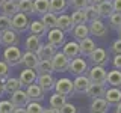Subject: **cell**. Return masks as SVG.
Instances as JSON below:
<instances>
[{
  "label": "cell",
  "instance_id": "obj_28",
  "mask_svg": "<svg viewBox=\"0 0 121 113\" xmlns=\"http://www.w3.org/2000/svg\"><path fill=\"white\" fill-rule=\"evenodd\" d=\"M29 32L32 33V35H35V36H44L45 33H47V27L41 23V20H33V21H30L29 23Z\"/></svg>",
  "mask_w": 121,
  "mask_h": 113
},
{
  "label": "cell",
  "instance_id": "obj_16",
  "mask_svg": "<svg viewBox=\"0 0 121 113\" xmlns=\"http://www.w3.org/2000/svg\"><path fill=\"white\" fill-rule=\"evenodd\" d=\"M91 85L89 78L85 75H76L74 81H73V89H74V93H86V90H88Z\"/></svg>",
  "mask_w": 121,
  "mask_h": 113
},
{
  "label": "cell",
  "instance_id": "obj_37",
  "mask_svg": "<svg viewBox=\"0 0 121 113\" xmlns=\"http://www.w3.org/2000/svg\"><path fill=\"white\" fill-rule=\"evenodd\" d=\"M82 11H83V14H85L86 23H91V21L100 18V14H98V11H97V6H94V5H88L85 9H82Z\"/></svg>",
  "mask_w": 121,
  "mask_h": 113
},
{
  "label": "cell",
  "instance_id": "obj_26",
  "mask_svg": "<svg viewBox=\"0 0 121 113\" xmlns=\"http://www.w3.org/2000/svg\"><path fill=\"white\" fill-rule=\"evenodd\" d=\"M104 92H106V86L104 85H94V83H91L85 95H88L91 100H94V98H103Z\"/></svg>",
  "mask_w": 121,
  "mask_h": 113
},
{
  "label": "cell",
  "instance_id": "obj_19",
  "mask_svg": "<svg viewBox=\"0 0 121 113\" xmlns=\"http://www.w3.org/2000/svg\"><path fill=\"white\" fill-rule=\"evenodd\" d=\"M56 27H58L59 30H62L64 33H71V30H73V23H71V18L70 15L67 14H60L58 15V18H56Z\"/></svg>",
  "mask_w": 121,
  "mask_h": 113
},
{
  "label": "cell",
  "instance_id": "obj_7",
  "mask_svg": "<svg viewBox=\"0 0 121 113\" xmlns=\"http://www.w3.org/2000/svg\"><path fill=\"white\" fill-rule=\"evenodd\" d=\"M55 92L60 93V95L64 97H70L74 93V89H73V81H71V78L68 77H62L59 78V80H56L55 83Z\"/></svg>",
  "mask_w": 121,
  "mask_h": 113
},
{
  "label": "cell",
  "instance_id": "obj_20",
  "mask_svg": "<svg viewBox=\"0 0 121 113\" xmlns=\"http://www.w3.org/2000/svg\"><path fill=\"white\" fill-rule=\"evenodd\" d=\"M104 100L109 105H115L121 103V89L120 88H106L104 92Z\"/></svg>",
  "mask_w": 121,
  "mask_h": 113
},
{
  "label": "cell",
  "instance_id": "obj_21",
  "mask_svg": "<svg viewBox=\"0 0 121 113\" xmlns=\"http://www.w3.org/2000/svg\"><path fill=\"white\" fill-rule=\"evenodd\" d=\"M95 48H97L95 42H94L89 36L85 38V39H82V41H79V50H80V56H82V57H88Z\"/></svg>",
  "mask_w": 121,
  "mask_h": 113
},
{
  "label": "cell",
  "instance_id": "obj_53",
  "mask_svg": "<svg viewBox=\"0 0 121 113\" xmlns=\"http://www.w3.org/2000/svg\"><path fill=\"white\" fill-rule=\"evenodd\" d=\"M3 93H5V92H3V83H2V81H0V97H2V95H3Z\"/></svg>",
  "mask_w": 121,
  "mask_h": 113
},
{
  "label": "cell",
  "instance_id": "obj_18",
  "mask_svg": "<svg viewBox=\"0 0 121 113\" xmlns=\"http://www.w3.org/2000/svg\"><path fill=\"white\" fill-rule=\"evenodd\" d=\"M0 11H2V15L8 18L14 17L18 12V2L17 0H3V3L0 5Z\"/></svg>",
  "mask_w": 121,
  "mask_h": 113
},
{
  "label": "cell",
  "instance_id": "obj_33",
  "mask_svg": "<svg viewBox=\"0 0 121 113\" xmlns=\"http://www.w3.org/2000/svg\"><path fill=\"white\" fill-rule=\"evenodd\" d=\"M48 0H33V14L36 15H44L45 12H48Z\"/></svg>",
  "mask_w": 121,
  "mask_h": 113
},
{
  "label": "cell",
  "instance_id": "obj_30",
  "mask_svg": "<svg viewBox=\"0 0 121 113\" xmlns=\"http://www.w3.org/2000/svg\"><path fill=\"white\" fill-rule=\"evenodd\" d=\"M43 44L41 42V38L39 36H35V35H30L26 38V41H24V48H26V51H32V53H35L38 48H39V45Z\"/></svg>",
  "mask_w": 121,
  "mask_h": 113
},
{
  "label": "cell",
  "instance_id": "obj_42",
  "mask_svg": "<svg viewBox=\"0 0 121 113\" xmlns=\"http://www.w3.org/2000/svg\"><path fill=\"white\" fill-rule=\"evenodd\" d=\"M109 26L115 30H118L121 27V14L120 12H113L111 17H109Z\"/></svg>",
  "mask_w": 121,
  "mask_h": 113
},
{
  "label": "cell",
  "instance_id": "obj_3",
  "mask_svg": "<svg viewBox=\"0 0 121 113\" xmlns=\"http://www.w3.org/2000/svg\"><path fill=\"white\" fill-rule=\"evenodd\" d=\"M106 75H108L106 68L98 66V65H94L92 68H89L88 73H86V77H88L89 81L94 83V85H106Z\"/></svg>",
  "mask_w": 121,
  "mask_h": 113
},
{
  "label": "cell",
  "instance_id": "obj_50",
  "mask_svg": "<svg viewBox=\"0 0 121 113\" xmlns=\"http://www.w3.org/2000/svg\"><path fill=\"white\" fill-rule=\"evenodd\" d=\"M113 113H121V103L113 105Z\"/></svg>",
  "mask_w": 121,
  "mask_h": 113
},
{
  "label": "cell",
  "instance_id": "obj_5",
  "mask_svg": "<svg viewBox=\"0 0 121 113\" xmlns=\"http://www.w3.org/2000/svg\"><path fill=\"white\" fill-rule=\"evenodd\" d=\"M89 66H88V62H86L85 57L82 56H77L76 59L70 60V66H68V71L74 75H85L88 73Z\"/></svg>",
  "mask_w": 121,
  "mask_h": 113
},
{
  "label": "cell",
  "instance_id": "obj_12",
  "mask_svg": "<svg viewBox=\"0 0 121 113\" xmlns=\"http://www.w3.org/2000/svg\"><path fill=\"white\" fill-rule=\"evenodd\" d=\"M11 103H12L14 107H26V105L29 104V97H27V93H26V90L24 89H18V90H15L14 93H11Z\"/></svg>",
  "mask_w": 121,
  "mask_h": 113
},
{
  "label": "cell",
  "instance_id": "obj_56",
  "mask_svg": "<svg viewBox=\"0 0 121 113\" xmlns=\"http://www.w3.org/2000/svg\"><path fill=\"white\" fill-rule=\"evenodd\" d=\"M111 2H112V0H111Z\"/></svg>",
  "mask_w": 121,
  "mask_h": 113
},
{
  "label": "cell",
  "instance_id": "obj_43",
  "mask_svg": "<svg viewBox=\"0 0 121 113\" xmlns=\"http://www.w3.org/2000/svg\"><path fill=\"white\" fill-rule=\"evenodd\" d=\"M14 105L9 100H2L0 101V113H12L14 112Z\"/></svg>",
  "mask_w": 121,
  "mask_h": 113
},
{
  "label": "cell",
  "instance_id": "obj_24",
  "mask_svg": "<svg viewBox=\"0 0 121 113\" xmlns=\"http://www.w3.org/2000/svg\"><path fill=\"white\" fill-rule=\"evenodd\" d=\"M109 109H111V105L106 103L104 98H94L89 105L91 113H108Z\"/></svg>",
  "mask_w": 121,
  "mask_h": 113
},
{
  "label": "cell",
  "instance_id": "obj_51",
  "mask_svg": "<svg viewBox=\"0 0 121 113\" xmlns=\"http://www.w3.org/2000/svg\"><path fill=\"white\" fill-rule=\"evenodd\" d=\"M12 113H26V109L24 107H15Z\"/></svg>",
  "mask_w": 121,
  "mask_h": 113
},
{
  "label": "cell",
  "instance_id": "obj_52",
  "mask_svg": "<svg viewBox=\"0 0 121 113\" xmlns=\"http://www.w3.org/2000/svg\"><path fill=\"white\" fill-rule=\"evenodd\" d=\"M101 2H104V0H89V5H94V6H97V5H100Z\"/></svg>",
  "mask_w": 121,
  "mask_h": 113
},
{
  "label": "cell",
  "instance_id": "obj_34",
  "mask_svg": "<svg viewBox=\"0 0 121 113\" xmlns=\"http://www.w3.org/2000/svg\"><path fill=\"white\" fill-rule=\"evenodd\" d=\"M56 18H58V15H55V14H52V12H45L44 15H41V23L47 27V30H50V29H55L56 27Z\"/></svg>",
  "mask_w": 121,
  "mask_h": 113
},
{
  "label": "cell",
  "instance_id": "obj_13",
  "mask_svg": "<svg viewBox=\"0 0 121 113\" xmlns=\"http://www.w3.org/2000/svg\"><path fill=\"white\" fill-rule=\"evenodd\" d=\"M26 93H27L30 101H36V103H41V101L45 98V92L36 85V83L26 86Z\"/></svg>",
  "mask_w": 121,
  "mask_h": 113
},
{
  "label": "cell",
  "instance_id": "obj_45",
  "mask_svg": "<svg viewBox=\"0 0 121 113\" xmlns=\"http://www.w3.org/2000/svg\"><path fill=\"white\" fill-rule=\"evenodd\" d=\"M8 29H11V18L5 17V15H0V33Z\"/></svg>",
  "mask_w": 121,
  "mask_h": 113
},
{
  "label": "cell",
  "instance_id": "obj_32",
  "mask_svg": "<svg viewBox=\"0 0 121 113\" xmlns=\"http://www.w3.org/2000/svg\"><path fill=\"white\" fill-rule=\"evenodd\" d=\"M35 71H36L38 75H41V74H53L52 62L50 60H38V63L35 66Z\"/></svg>",
  "mask_w": 121,
  "mask_h": 113
},
{
  "label": "cell",
  "instance_id": "obj_35",
  "mask_svg": "<svg viewBox=\"0 0 121 113\" xmlns=\"http://www.w3.org/2000/svg\"><path fill=\"white\" fill-rule=\"evenodd\" d=\"M48 103H50V107L56 109V110H60V107L67 103V97H64V95H60V93L55 92L50 97V101H48Z\"/></svg>",
  "mask_w": 121,
  "mask_h": 113
},
{
  "label": "cell",
  "instance_id": "obj_55",
  "mask_svg": "<svg viewBox=\"0 0 121 113\" xmlns=\"http://www.w3.org/2000/svg\"><path fill=\"white\" fill-rule=\"evenodd\" d=\"M2 3H3V0H0V5H2Z\"/></svg>",
  "mask_w": 121,
  "mask_h": 113
},
{
  "label": "cell",
  "instance_id": "obj_46",
  "mask_svg": "<svg viewBox=\"0 0 121 113\" xmlns=\"http://www.w3.org/2000/svg\"><path fill=\"white\" fill-rule=\"evenodd\" d=\"M112 53L113 54H121V39H117L112 42Z\"/></svg>",
  "mask_w": 121,
  "mask_h": 113
},
{
  "label": "cell",
  "instance_id": "obj_6",
  "mask_svg": "<svg viewBox=\"0 0 121 113\" xmlns=\"http://www.w3.org/2000/svg\"><path fill=\"white\" fill-rule=\"evenodd\" d=\"M47 42L53 45L55 48H60L64 44H65V33L62 32V30H59L58 27H55V29H50V30H47Z\"/></svg>",
  "mask_w": 121,
  "mask_h": 113
},
{
  "label": "cell",
  "instance_id": "obj_41",
  "mask_svg": "<svg viewBox=\"0 0 121 113\" xmlns=\"http://www.w3.org/2000/svg\"><path fill=\"white\" fill-rule=\"evenodd\" d=\"M11 74V66L8 65L5 60H0V81H5Z\"/></svg>",
  "mask_w": 121,
  "mask_h": 113
},
{
  "label": "cell",
  "instance_id": "obj_4",
  "mask_svg": "<svg viewBox=\"0 0 121 113\" xmlns=\"http://www.w3.org/2000/svg\"><path fill=\"white\" fill-rule=\"evenodd\" d=\"M50 62L53 66V73H65V71H68V66H70V59L62 51H58V50L53 54Z\"/></svg>",
  "mask_w": 121,
  "mask_h": 113
},
{
  "label": "cell",
  "instance_id": "obj_44",
  "mask_svg": "<svg viewBox=\"0 0 121 113\" xmlns=\"http://www.w3.org/2000/svg\"><path fill=\"white\" fill-rule=\"evenodd\" d=\"M59 113H80V112H79V109L76 107L74 104H71V103H68V101H67V103L60 107Z\"/></svg>",
  "mask_w": 121,
  "mask_h": 113
},
{
  "label": "cell",
  "instance_id": "obj_49",
  "mask_svg": "<svg viewBox=\"0 0 121 113\" xmlns=\"http://www.w3.org/2000/svg\"><path fill=\"white\" fill-rule=\"evenodd\" d=\"M43 113H59V110H56V109H53V107H47V109L44 107Z\"/></svg>",
  "mask_w": 121,
  "mask_h": 113
},
{
  "label": "cell",
  "instance_id": "obj_23",
  "mask_svg": "<svg viewBox=\"0 0 121 113\" xmlns=\"http://www.w3.org/2000/svg\"><path fill=\"white\" fill-rule=\"evenodd\" d=\"M106 85L109 88H120L121 89V71L120 69H111L108 71V75H106Z\"/></svg>",
  "mask_w": 121,
  "mask_h": 113
},
{
  "label": "cell",
  "instance_id": "obj_36",
  "mask_svg": "<svg viewBox=\"0 0 121 113\" xmlns=\"http://www.w3.org/2000/svg\"><path fill=\"white\" fill-rule=\"evenodd\" d=\"M18 2V12H23L29 17L33 15V0H17Z\"/></svg>",
  "mask_w": 121,
  "mask_h": 113
},
{
  "label": "cell",
  "instance_id": "obj_31",
  "mask_svg": "<svg viewBox=\"0 0 121 113\" xmlns=\"http://www.w3.org/2000/svg\"><path fill=\"white\" fill-rule=\"evenodd\" d=\"M97 11L100 14V18H109L113 14V5L111 0H104L100 5H97Z\"/></svg>",
  "mask_w": 121,
  "mask_h": 113
},
{
  "label": "cell",
  "instance_id": "obj_22",
  "mask_svg": "<svg viewBox=\"0 0 121 113\" xmlns=\"http://www.w3.org/2000/svg\"><path fill=\"white\" fill-rule=\"evenodd\" d=\"M50 6H48V12L55 14V15H60L68 9V0H48Z\"/></svg>",
  "mask_w": 121,
  "mask_h": 113
},
{
  "label": "cell",
  "instance_id": "obj_2",
  "mask_svg": "<svg viewBox=\"0 0 121 113\" xmlns=\"http://www.w3.org/2000/svg\"><path fill=\"white\" fill-rule=\"evenodd\" d=\"M29 17L23 12H17L14 17H11V29L17 32L18 35L29 29Z\"/></svg>",
  "mask_w": 121,
  "mask_h": 113
},
{
  "label": "cell",
  "instance_id": "obj_39",
  "mask_svg": "<svg viewBox=\"0 0 121 113\" xmlns=\"http://www.w3.org/2000/svg\"><path fill=\"white\" fill-rule=\"evenodd\" d=\"M26 113H43L44 107L41 103H36V101H29V104L26 105Z\"/></svg>",
  "mask_w": 121,
  "mask_h": 113
},
{
  "label": "cell",
  "instance_id": "obj_8",
  "mask_svg": "<svg viewBox=\"0 0 121 113\" xmlns=\"http://www.w3.org/2000/svg\"><path fill=\"white\" fill-rule=\"evenodd\" d=\"M18 44H20V36L12 29H8L0 33V45L11 47V45H18Z\"/></svg>",
  "mask_w": 121,
  "mask_h": 113
},
{
  "label": "cell",
  "instance_id": "obj_9",
  "mask_svg": "<svg viewBox=\"0 0 121 113\" xmlns=\"http://www.w3.org/2000/svg\"><path fill=\"white\" fill-rule=\"evenodd\" d=\"M88 59L92 62V65H98V66H104L108 65V60H109V56L106 53L104 48H95L91 54L88 56Z\"/></svg>",
  "mask_w": 121,
  "mask_h": 113
},
{
  "label": "cell",
  "instance_id": "obj_48",
  "mask_svg": "<svg viewBox=\"0 0 121 113\" xmlns=\"http://www.w3.org/2000/svg\"><path fill=\"white\" fill-rule=\"evenodd\" d=\"M112 5H113V12L121 14V0H112Z\"/></svg>",
  "mask_w": 121,
  "mask_h": 113
},
{
  "label": "cell",
  "instance_id": "obj_15",
  "mask_svg": "<svg viewBox=\"0 0 121 113\" xmlns=\"http://www.w3.org/2000/svg\"><path fill=\"white\" fill-rule=\"evenodd\" d=\"M62 53L67 56L70 60L76 59L77 56H80V50H79V42L77 41H68L62 45Z\"/></svg>",
  "mask_w": 121,
  "mask_h": 113
},
{
  "label": "cell",
  "instance_id": "obj_29",
  "mask_svg": "<svg viewBox=\"0 0 121 113\" xmlns=\"http://www.w3.org/2000/svg\"><path fill=\"white\" fill-rule=\"evenodd\" d=\"M36 63H38V57H36L35 53H32V51H24V53H23V56H21V65L24 66V68L35 69Z\"/></svg>",
  "mask_w": 121,
  "mask_h": 113
},
{
  "label": "cell",
  "instance_id": "obj_40",
  "mask_svg": "<svg viewBox=\"0 0 121 113\" xmlns=\"http://www.w3.org/2000/svg\"><path fill=\"white\" fill-rule=\"evenodd\" d=\"M89 5V0H68V6L74 11H82Z\"/></svg>",
  "mask_w": 121,
  "mask_h": 113
},
{
  "label": "cell",
  "instance_id": "obj_17",
  "mask_svg": "<svg viewBox=\"0 0 121 113\" xmlns=\"http://www.w3.org/2000/svg\"><path fill=\"white\" fill-rule=\"evenodd\" d=\"M36 78H38V74H36L35 69L24 68V69L20 73V77H18V80H20L21 86H29V85H33V83H36Z\"/></svg>",
  "mask_w": 121,
  "mask_h": 113
},
{
  "label": "cell",
  "instance_id": "obj_11",
  "mask_svg": "<svg viewBox=\"0 0 121 113\" xmlns=\"http://www.w3.org/2000/svg\"><path fill=\"white\" fill-rule=\"evenodd\" d=\"M55 83H56V78L53 74H41L38 75L36 78V85L39 86L44 92H50V90L55 89Z\"/></svg>",
  "mask_w": 121,
  "mask_h": 113
},
{
  "label": "cell",
  "instance_id": "obj_1",
  "mask_svg": "<svg viewBox=\"0 0 121 113\" xmlns=\"http://www.w3.org/2000/svg\"><path fill=\"white\" fill-rule=\"evenodd\" d=\"M21 56H23V51L18 48V45L6 47L5 51H3V60H5L11 68H14L17 65H21Z\"/></svg>",
  "mask_w": 121,
  "mask_h": 113
},
{
  "label": "cell",
  "instance_id": "obj_14",
  "mask_svg": "<svg viewBox=\"0 0 121 113\" xmlns=\"http://www.w3.org/2000/svg\"><path fill=\"white\" fill-rule=\"evenodd\" d=\"M56 50H58V48H55L53 45H50L47 42V44H41L39 48L35 51V54H36L38 60H52V57L56 53Z\"/></svg>",
  "mask_w": 121,
  "mask_h": 113
},
{
  "label": "cell",
  "instance_id": "obj_47",
  "mask_svg": "<svg viewBox=\"0 0 121 113\" xmlns=\"http://www.w3.org/2000/svg\"><path fill=\"white\" fill-rule=\"evenodd\" d=\"M112 65L115 69H120L121 71V54H115L112 59Z\"/></svg>",
  "mask_w": 121,
  "mask_h": 113
},
{
  "label": "cell",
  "instance_id": "obj_54",
  "mask_svg": "<svg viewBox=\"0 0 121 113\" xmlns=\"http://www.w3.org/2000/svg\"><path fill=\"white\" fill-rule=\"evenodd\" d=\"M117 33H118V39H121V27L117 30Z\"/></svg>",
  "mask_w": 121,
  "mask_h": 113
},
{
  "label": "cell",
  "instance_id": "obj_38",
  "mask_svg": "<svg viewBox=\"0 0 121 113\" xmlns=\"http://www.w3.org/2000/svg\"><path fill=\"white\" fill-rule=\"evenodd\" d=\"M71 23H73V26H79V24H88L86 23V18H85V14H83V11H74L73 14H71Z\"/></svg>",
  "mask_w": 121,
  "mask_h": 113
},
{
  "label": "cell",
  "instance_id": "obj_27",
  "mask_svg": "<svg viewBox=\"0 0 121 113\" xmlns=\"http://www.w3.org/2000/svg\"><path fill=\"white\" fill-rule=\"evenodd\" d=\"M71 35H73L74 41H82L85 38L89 36V29H88V24H79V26H74L73 30H71Z\"/></svg>",
  "mask_w": 121,
  "mask_h": 113
},
{
  "label": "cell",
  "instance_id": "obj_10",
  "mask_svg": "<svg viewBox=\"0 0 121 113\" xmlns=\"http://www.w3.org/2000/svg\"><path fill=\"white\" fill-rule=\"evenodd\" d=\"M88 29H89V35H92V36L103 38V36L108 35V26L104 24V21L101 20V18L91 21L89 26H88Z\"/></svg>",
  "mask_w": 121,
  "mask_h": 113
},
{
  "label": "cell",
  "instance_id": "obj_25",
  "mask_svg": "<svg viewBox=\"0 0 121 113\" xmlns=\"http://www.w3.org/2000/svg\"><path fill=\"white\" fill-rule=\"evenodd\" d=\"M23 86H21V83L18 78H15V77H8L5 81H3V92L5 93H14L15 90H18V89H21Z\"/></svg>",
  "mask_w": 121,
  "mask_h": 113
}]
</instances>
